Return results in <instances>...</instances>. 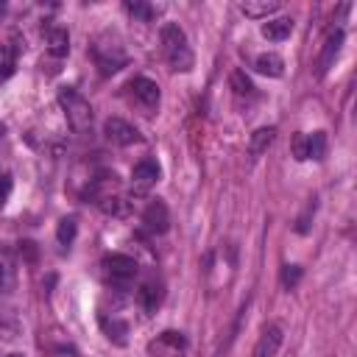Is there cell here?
Masks as SVG:
<instances>
[{
    "instance_id": "obj_1",
    "label": "cell",
    "mask_w": 357,
    "mask_h": 357,
    "mask_svg": "<svg viewBox=\"0 0 357 357\" xmlns=\"http://www.w3.org/2000/svg\"><path fill=\"white\" fill-rule=\"evenodd\" d=\"M159 39H162V53H165L170 70L190 73L192 64H195V56H192V47L187 42V33L176 22H165L162 31H159Z\"/></svg>"
},
{
    "instance_id": "obj_2",
    "label": "cell",
    "mask_w": 357,
    "mask_h": 357,
    "mask_svg": "<svg viewBox=\"0 0 357 357\" xmlns=\"http://www.w3.org/2000/svg\"><path fill=\"white\" fill-rule=\"evenodd\" d=\"M59 103H61L64 117H67V123H70V128L75 134H86L92 128V106H89V100L78 89L61 86L59 89Z\"/></svg>"
},
{
    "instance_id": "obj_3",
    "label": "cell",
    "mask_w": 357,
    "mask_h": 357,
    "mask_svg": "<svg viewBox=\"0 0 357 357\" xmlns=\"http://www.w3.org/2000/svg\"><path fill=\"white\" fill-rule=\"evenodd\" d=\"M100 268H103V276L112 284H120V287L128 284L137 276V262L128 254H106L103 262H100Z\"/></svg>"
},
{
    "instance_id": "obj_4",
    "label": "cell",
    "mask_w": 357,
    "mask_h": 357,
    "mask_svg": "<svg viewBox=\"0 0 357 357\" xmlns=\"http://www.w3.org/2000/svg\"><path fill=\"white\" fill-rule=\"evenodd\" d=\"M103 134H106V139L112 142V145H134V142H142V134L131 126V123H126V120H120V117H109L106 123H103Z\"/></svg>"
},
{
    "instance_id": "obj_5",
    "label": "cell",
    "mask_w": 357,
    "mask_h": 357,
    "mask_svg": "<svg viewBox=\"0 0 357 357\" xmlns=\"http://www.w3.org/2000/svg\"><path fill=\"white\" fill-rule=\"evenodd\" d=\"M128 89H131L134 100H137L145 112H153V109L159 106L162 92H159V84H156V81H151V78H145V75H137V78L128 84Z\"/></svg>"
},
{
    "instance_id": "obj_6",
    "label": "cell",
    "mask_w": 357,
    "mask_h": 357,
    "mask_svg": "<svg viewBox=\"0 0 357 357\" xmlns=\"http://www.w3.org/2000/svg\"><path fill=\"white\" fill-rule=\"evenodd\" d=\"M142 223L148 231L153 234H165L170 229V212H167V204L162 198H153L145 209H142Z\"/></svg>"
},
{
    "instance_id": "obj_7",
    "label": "cell",
    "mask_w": 357,
    "mask_h": 357,
    "mask_svg": "<svg viewBox=\"0 0 357 357\" xmlns=\"http://www.w3.org/2000/svg\"><path fill=\"white\" fill-rule=\"evenodd\" d=\"M340 47H343V31H332L318 53V61H315V75L324 78L329 73V67H335V59L340 56Z\"/></svg>"
},
{
    "instance_id": "obj_8",
    "label": "cell",
    "mask_w": 357,
    "mask_h": 357,
    "mask_svg": "<svg viewBox=\"0 0 357 357\" xmlns=\"http://www.w3.org/2000/svg\"><path fill=\"white\" fill-rule=\"evenodd\" d=\"M284 340V332L279 324H268L262 332H259V340L251 351V357H276L279 354V346Z\"/></svg>"
},
{
    "instance_id": "obj_9",
    "label": "cell",
    "mask_w": 357,
    "mask_h": 357,
    "mask_svg": "<svg viewBox=\"0 0 357 357\" xmlns=\"http://www.w3.org/2000/svg\"><path fill=\"white\" fill-rule=\"evenodd\" d=\"M159 181V165L153 162V159H142V162H137L134 165V170H131V184L137 187V190H148V187H153Z\"/></svg>"
},
{
    "instance_id": "obj_10",
    "label": "cell",
    "mask_w": 357,
    "mask_h": 357,
    "mask_svg": "<svg viewBox=\"0 0 357 357\" xmlns=\"http://www.w3.org/2000/svg\"><path fill=\"white\" fill-rule=\"evenodd\" d=\"M17 287V257L8 245L0 243V290H14Z\"/></svg>"
},
{
    "instance_id": "obj_11",
    "label": "cell",
    "mask_w": 357,
    "mask_h": 357,
    "mask_svg": "<svg viewBox=\"0 0 357 357\" xmlns=\"http://www.w3.org/2000/svg\"><path fill=\"white\" fill-rule=\"evenodd\" d=\"M254 70L259 75H268V78H282L284 73V59L279 53H259L254 59Z\"/></svg>"
},
{
    "instance_id": "obj_12",
    "label": "cell",
    "mask_w": 357,
    "mask_h": 357,
    "mask_svg": "<svg viewBox=\"0 0 357 357\" xmlns=\"http://www.w3.org/2000/svg\"><path fill=\"white\" fill-rule=\"evenodd\" d=\"M240 11L251 20H262V17L268 20L271 14L279 11V0H245V3H240Z\"/></svg>"
},
{
    "instance_id": "obj_13",
    "label": "cell",
    "mask_w": 357,
    "mask_h": 357,
    "mask_svg": "<svg viewBox=\"0 0 357 357\" xmlns=\"http://www.w3.org/2000/svg\"><path fill=\"white\" fill-rule=\"evenodd\" d=\"M47 53H50L56 61H61V59L70 53V33H67L64 28H50V31H47Z\"/></svg>"
},
{
    "instance_id": "obj_14",
    "label": "cell",
    "mask_w": 357,
    "mask_h": 357,
    "mask_svg": "<svg viewBox=\"0 0 357 357\" xmlns=\"http://www.w3.org/2000/svg\"><path fill=\"white\" fill-rule=\"evenodd\" d=\"M293 33V20L290 17H276V20H268L262 25V36L271 39V42H282Z\"/></svg>"
},
{
    "instance_id": "obj_15",
    "label": "cell",
    "mask_w": 357,
    "mask_h": 357,
    "mask_svg": "<svg viewBox=\"0 0 357 357\" xmlns=\"http://www.w3.org/2000/svg\"><path fill=\"white\" fill-rule=\"evenodd\" d=\"M273 139H276V128H273V126L257 128V131L251 134V139H248V153H251V156H262V153L271 148Z\"/></svg>"
},
{
    "instance_id": "obj_16",
    "label": "cell",
    "mask_w": 357,
    "mask_h": 357,
    "mask_svg": "<svg viewBox=\"0 0 357 357\" xmlns=\"http://www.w3.org/2000/svg\"><path fill=\"white\" fill-rule=\"evenodd\" d=\"M17 53H20V47H17L14 39H8V42L0 45V81H6V78L14 75V70H17Z\"/></svg>"
},
{
    "instance_id": "obj_17",
    "label": "cell",
    "mask_w": 357,
    "mask_h": 357,
    "mask_svg": "<svg viewBox=\"0 0 357 357\" xmlns=\"http://www.w3.org/2000/svg\"><path fill=\"white\" fill-rule=\"evenodd\" d=\"M137 298H139L142 310L153 312V310L159 307V301H162V284H159V282H153V279H148V282L137 290Z\"/></svg>"
},
{
    "instance_id": "obj_18",
    "label": "cell",
    "mask_w": 357,
    "mask_h": 357,
    "mask_svg": "<svg viewBox=\"0 0 357 357\" xmlns=\"http://www.w3.org/2000/svg\"><path fill=\"white\" fill-rule=\"evenodd\" d=\"M324 156H326V134H324V131L307 134V159L321 162Z\"/></svg>"
},
{
    "instance_id": "obj_19",
    "label": "cell",
    "mask_w": 357,
    "mask_h": 357,
    "mask_svg": "<svg viewBox=\"0 0 357 357\" xmlns=\"http://www.w3.org/2000/svg\"><path fill=\"white\" fill-rule=\"evenodd\" d=\"M75 234H78V220H75L73 215H70V218H61V220H59V229H56L59 243H61V245H73Z\"/></svg>"
},
{
    "instance_id": "obj_20",
    "label": "cell",
    "mask_w": 357,
    "mask_h": 357,
    "mask_svg": "<svg viewBox=\"0 0 357 357\" xmlns=\"http://www.w3.org/2000/svg\"><path fill=\"white\" fill-rule=\"evenodd\" d=\"M229 84H231L234 95H251V92H254V84H251V78H248L243 70H231Z\"/></svg>"
},
{
    "instance_id": "obj_21",
    "label": "cell",
    "mask_w": 357,
    "mask_h": 357,
    "mask_svg": "<svg viewBox=\"0 0 357 357\" xmlns=\"http://www.w3.org/2000/svg\"><path fill=\"white\" fill-rule=\"evenodd\" d=\"M100 326H103V332H106L109 337H114L117 343H123V340H126L123 335L128 332V326H126L123 321H114V318H112V321H109V318H100Z\"/></svg>"
},
{
    "instance_id": "obj_22",
    "label": "cell",
    "mask_w": 357,
    "mask_h": 357,
    "mask_svg": "<svg viewBox=\"0 0 357 357\" xmlns=\"http://www.w3.org/2000/svg\"><path fill=\"white\" fill-rule=\"evenodd\" d=\"M126 11L134 14V17H139V20H145V22L156 17V8L153 6H145V3H126Z\"/></svg>"
},
{
    "instance_id": "obj_23",
    "label": "cell",
    "mask_w": 357,
    "mask_h": 357,
    "mask_svg": "<svg viewBox=\"0 0 357 357\" xmlns=\"http://www.w3.org/2000/svg\"><path fill=\"white\" fill-rule=\"evenodd\" d=\"M298 282H301V268H298V265H284V268H282V284H284L287 290H293Z\"/></svg>"
},
{
    "instance_id": "obj_24",
    "label": "cell",
    "mask_w": 357,
    "mask_h": 357,
    "mask_svg": "<svg viewBox=\"0 0 357 357\" xmlns=\"http://www.w3.org/2000/svg\"><path fill=\"white\" fill-rule=\"evenodd\" d=\"M290 148H293V159L296 162H304L307 159V134H296Z\"/></svg>"
},
{
    "instance_id": "obj_25",
    "label": "cell",
    "mask_w": 357,
    "mask_h": 357,
    "mask_svg": "<svg viewBox=\"0 0 357 357\" xmlns=\"http://www.w3.org/2000/svg\"><path fill=\"white\" fill-rule=\"evenodd\" d=\"M310 215H312V206L307 209V215L298 218V223H296V231H298V234H307V231H310Z\"/></svg>"
},
{
    "instance_id": "obj_26",
    "label": "cell",
    "mask_w": 357,
    "mask_h": 357,
    "mask_svg": "<svg viewBox=\"0 0 357 357\" xmlns=\"http://www.w3.org/2000/svg\"><path fill=\"white\" fill-rule=\"evenodd\" d=\"M8 192H11V178H8V176H3V178H0V206L6 204Z\"/></svg>"
},
{
    "instance_id": "obj_27",
    "label": "cell",
    "mask_w": 357,
    "mask_h": 357,
    "mask_svg": "<svg viewBox=\"0 0 357 357\" xmlns=\"http://www.w3.org/2000/svg\"><path fill=\"white\" fill-rule=\"evenodd\" d=\"M3 131H6V126H3V123H0V137H3Z\"/></svg>"
},
{
    "instance_id": "obj_28",
    "label": "cell",
    "mask_w": 357,
    "mask_h": 357,
    "mask_svg": "<svg viewBox=\"0 0 357 357\" xmlns=\"http://www.w3.org/2000/svg\"><path fill=\"white\" fill-rule=\"evenodd\" d=\"M8 357H25V354H8Z\"/></svg>"
}]
</instances>
